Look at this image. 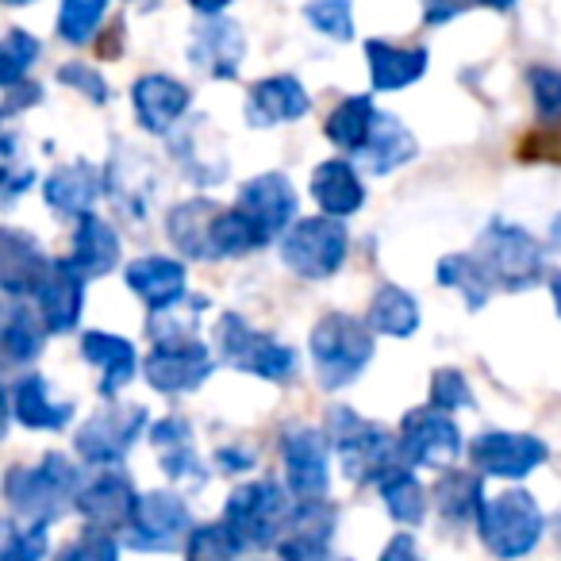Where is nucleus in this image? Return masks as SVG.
Listing matches in <instances>:
<instances>
[{
	"instance_id": "obj_1",
	"label": "nucleus",
	"mask_w": 561,
	"mask_h": 561,
	"mask_svg": "<svg viewBox=\"0 0 561 561\" xmlns=\"http://www.w3.org/2000/svg\"><path fill=\"white\" fill-rule=\"evenodd\" d=\"M81 489V469L58 450H50L39 466H16L4 477V500L12 515L35 523L62 519L70 507H78Z\"/></svg>"
},
{
	"instance_id": "obj_2",
	"label": "nucleus",
	"mask_w": 561,
	"mask_h": 561,
	"mask_svg": "<svg viewBox=\"0 0 561 561\" xmlns=\"http://www.w3.org/2000/svg\"><path fill=\"white\" fill-rule=\"evenodd\" d=\"M328 438H331V450L339 454V466L351 481L369 484V481H381L389 477L392 469L408 466L404 450H400V435L392 438L381 423H369L362 420L358 412L351 408H331L328 412Z\"/></svg>"
},
{
	"instance_id": "obj_3",
	"label": "nucleus",
	"mask_w": 561,
	"mask_h": 561,
	"mask_svg": "<svg viewBox=\"0 0 561 561\" xmlns=\"http://www.w3.org/2000/svg\"><path fill=\"white\" fill-rule=\"evenodd\" d=\"M293 496L297 492L289 484L250 481L231 492V500L224 507V523L242 542V550H277L280 535H285L293 512H297Z\"/></svg>"
},
{
	"instance_id": "obj_4",
	"label": "nucleus",
	"mask_w": 561,
	"mask_h": 561,
	"mask_svg": "<svg viewBox=\"0 0 561 561\" xmlns=\"http://www.w3.org/2000/svg\"><path fill=\"white\" fill-rule=\"evenodd\" d=\"M374 362V328L346 312H328L312 331V366L323 389H346Z\"/></svg>"
},
{
	"instance_id": "obj_5",
	"label": "nucleus",
	"mask_w": 561,
	"mask_h": 561,
	"mask_svg": "<svg viewBox=\"0 0 561 561\" xmlns=\"http://www.w3.org/2000/svg\"><path fill=\"white\" fill-rule=\"evenodd\" d=\"M473 257L484 270V277L492 280V289L519 293L542 277V247L535 242V234H527L515 224H504V219H492L484 227L473 247Z\"/></svg>"
},
{
	"instance_id": "obj_6",
	"label": "nucleus",
	"mask_w": 561,
	"mask_h": 561,
	"mask_svg": "<svg viewBox=\"0 0 561 561\" xmlns=\"http://www.w3.org/2000/svg\"><path fill=\"white\" fill-rule=\"evenodd\" d=\"M339 219L343 216H328V211L297 219L280 239V262L305 280L335 277L346 262V250H351V234Z\"/></svg>"
},
{
	"instance_id": "obj_7",
	"label": "nucleus",
	"mask_w": 561,
	"mask_h": 561,
	"mask_svg": "<svg viewBox=\"0 0 561 561\" xmlns=\"http://www.w3.org/2000/svg\"><path fill=\"white\" fill-rule=\"evenodd\" d=\"M216 354L227 362L231 369L242 374H254L262 381H289L297 374V354L289 346H280L273 335L250 328L242 316L224 312L216 323Z\"/></svg>"
},
{
	"instance_id": "obj_8",
	"label": "nucleus",
	"mask_w": 561,
	"mask_h": 561,
	"mask_svg": "<svg viewBox=\"0 0 561 561\" xmlns=\"http://www.w3.org/2000/svg\"><path fill=\"white\" fill-rule=\"evenodd\" d=\"M542 512H538L535 496L523 489L500 492V496L484 500L481 515H477V530H481V542L489 546L496 558H519L530 553L542 538Z\"/></svg>"
},
{
	"instance_id": "obj_9",
	"label": "nucleus",
	"mask_w": 561,
	"mask_h": 561,
	"mask_svg": "<svg viewBox=\"0 0 561 561\" xmlns=\"http://www.w3.org/2000/svg\"><path fill=\"white\" fill-rule=\"evenodd\" d=\"M150 427L147 408L139 404H119V408H104L93 420H85L73 435V450L81 461L89 466H119V461L131 454L135 438Z\"/></svg>"
},
{
	"instance_id": "obj_10",
	"label": "nucleus",
	"mask_w": 561,
	"mask_h": 561,
	"mask_svg": "<svg viewBox=\"0 0 561 561\" xmlns=\"http://www.w3.org/2000/svg\"><path fill=\"white\" fill-rule=\"evenodd\" d=\"M400 450L412 469H454V461L461 458V431L450 412H438L431 404L415 408L400 423Z\"/></svg>"
},
{
	"instance_id": "obj_11",
	"label": "nucleus",
	"mask_w": 561,
	"mask_h": 561,
	"mask_svg": "<svg viewBox=\"0 0 561 561\" xmlns=\"http://www.w3.org/2000/svg\"><path fill=\"white\" fill-rule=\"evenodd\" d=\"M216 369V358H211L208 346H201L196 339H170V343H154L142 362V374H147V385L165 397H181V392L201 389L204 381Z\"/></svg>"
},
{
	"instance_id": "obj_12",
	"label": "nucleus",
	"mask_w": 561,
	"mask_h": 561,
	"mask_svg": "<svg viewBox=\"0 0 561 561\" xmlns=\"http://www.w3.org/2000/svg\"><path fill=\"white\" fill-rule=\"evenodd\" d=\"M546 458H550V446L542 438L515 435V431H484L469 443V461L477 473L504 477V481H519V477L535 473Z\"/></svg>"
},
{
	"instance_id": "obj_13",
	"label": "nucleus",
	"mask_w": 561,
	"mask_h": 561,
	"mask_svg": "<svg viewBox=\"0 0 561 561\" xmlns=\"http://www.w3.org/2000/svg\"><path fill=\"white\" fill-rule=\"evenodd\" d=\"M188 507L178 492H147L139 496V507H135L131 519V535H127V546L131 550H154V553H170L181 546L188 530Z\"/></svg>"
},
{
	"instance_id": "obj_14",
	"label": "nucleus",
	"mask_w": 561,
	"mask_h": 561,
	"mask_svg": "<svg viewBox=\"0 0 561 561\" xmlns=\"http://www.w3.org/2000/svg\"><path fill=\"white\" fill-rule=\"evenodd\" d=\"M331 438L312 427H293L280 438V458H285V484L297 492V500L328 496L331 469H328Z\"/></svg>"
},
{
	"instance_id": "obj_15",
	"label": "nucleus",
	"mask_w": 561,
	"mask_h": 561,
	"mask_svg": "<svg viewBox=\"0 0 561 561\" xmlns=\"http://www.w3.org/2000/svg\"><path fill=\"white\" fill-rule=\"evenodd\" d=\"M239 204L250 219L257 224V231L265 234V242H273L277 234H285L297 224V188L285 173H257L239 188Z\"/></svg>"
},
{
	"instance_id": "obj_16",
	"label": "nucleus",
	"mask_w": 561,
	"mask_h": 561,
	"mask_svg": "<svg viewBox=\"0 0 561 561\" xmlns=\"http://www.w3.org/2000/svg\"><path fill=\"white\" fill-rule=\"evenodd\" d=\"M85 273L73 265V257L50 265L43 285L35 289V308H39L43 323L50 335H70L81 323V308H85Z\"/></svg>"
},
{
	"instance_id": "obj_17",
	"label": "nucleus",
	"mask_w": 561,
	"mask_h": 561,
	"mask_svg": "<svg viewBox=\"0 0 561 561\" xmlns=\"http://www.w3.org/2000/svg\"><path fill=\"white\" fill-rule=\"evenodd\" d=\"M188 58L201 73L219 81H234L239 78V66L247 58V39H242V27L234 20L219 16H204V24H196L193 43H188Z\"/></svg>"
},
{
	"instance_id": "obj_18",
	"label": "nucleus",
	"mask_w": 561,
	"mask_h": 561,
	"mask_svg": "<svg viewBox=\"0 0 561 561\" xmlns=\"http://www.w3.org/2000/svg\"><path fill=\"white\" fill-rule=\"evenodd\" d=\"M339 527V507L328 504L323 496L316 500H297V512H293L289 527L280 535L277 553L293 561H312L328 558L331 553V530Z\"/></svg>"
},
{
	"instance_id": "obj_19",
	"label": "nucleus",
	"mask_w": 561,
	"mask_h": 561,
	"mask_svg": "<svg viewBox=\"0 0 561 561\" xmlns=\"http://www.w3.org/2000/svg\"><path fill=\"white\" fill-rule=\"evenodd\" d=\"M135 507H139V496H135L131 481L119 473L96 477L78 496V512H81V519H85V527L104 530V535H116V530L131 527Z\"/></svg>"
},
{
	"instance_id": "obj_20",
	"label": "nucleus",
	"mask_w": 561,
	"mask_h": 561,
	"mask_svg": "<svg viewBox=\"0 0 561 561\" xmlns=\"http://www.w3.org/2000/svg\"><path fill=\"white\" fill-rule=\"evenodd\" d=\"M50 265L55 262H47V254L32 234L4 227V234H0V289L9 293V300L32 297L50 273Z\"/></svg>"
},
{
	"instance_id": "obj_21",
	"label": "nucleus",
	"mask_w": 561,
	"mask_h": 561,
	"mask_svg": "<svg viewBox=\"0 0 561 561\" xmlns=\"http://www.w3.org/2000/svg\"><path fill=\"white\" fill-rule=\"evenodd\" d=\"M188 101H193L188 85H181L178 78H165V73H147L131 89L135 116L150 135H170L173 124L188 112Z\"/></svg>"
},
{
	"instance_id": "obj_22",
	"label": "nucleus",
	"mask_w": 561,
	"mask_h": 561,
	"mask_svg": "<svg viewBox=\"0 0 561 561\" xmlns=\"http://www.w3.org/2000/svg\"><path fill=\"white\" fill-rule=\"evenodd\" d=\"M312 108V96L300 85L293 73H280V78H265L257 85H250L247 93V124L250 127H273V124H289V119L308 116Z\"/></svg>"
},
{
	"instance_id": "obj_23",
	"label": "nucleus",
	"mask_w": 561,
	"mask_h": 561,
	"mask_svg": "<svg viewBox=\"0 0 561 561\" xmlns=\"http://www.w3.org/2000/svg\"><path fill=\"white\" fill-rule=\"evenodd\" d=\"M415 150H420L415 135L408 131L397 116H389V112H377L366 142L354 150V162H362V170L374 173V178H385V173H392V170H400V165L412 162Z\"/></svg>"
},
{
	"instance_id": "obj_24",
	"label": "nucleus",
	"mask_w": 561,
	"mask_h": 561,
	"mask_svg": "<svg viewBox=\"0 0 561 561\" xmlns=\"http://www.w3.org/2000/svg\"><path fill=\"white\" fill-rule=\"evenodd\" d=\"M101 193H104L101 173H96L93 162H85V158H73V162L58 165L47 178V185H43V196H47L50 211L73 216V219L89 216L93 204L101 201Z\"/></svg>"
},
{
	"instance_id": "obj_25",
	"label": "nucleus",
	"mask_w": 561,
	"mask_h": 561,
	"mask_svg": "<svg viewBox=\"0 0 561 561\" xmlns=\"http://www.w3.org/2000/svg\"><path fill=\"white\" fill-rule=\"evenodd\" d=\"M150 443L162 454L165 477H173L178 484H188V489H201L208 481V469H204V461L193 450V427L181 415L150 423Z\"/></svg>"
},
{
	"instance_id": "obj_26",
	"label": "nucleus",
	"mask_w": 561,
	"mask_h": 561,
	"mask_svg": "<svg viewBox=\"0 0 561 561\" xmlns=\"http://www.w3.org/2000/svg\"><path fill=\"white\" fill-rule=\"evenodd\" d=\"M127 285H131L135 297L147 300V308H165L173 305L178 297H185V285H188V270L185 262H178V257H135L131 265L124 270Z\"/></svg>"
},
{
	"instance_id": "obj_27",
	"label": "nucleus",
	"mask_w": 561,
	"mask_h": 561,
	"mask_svg": "<svg viewBox=\"0 0 561 561\" xmlns=\"http://www.w3.org/2000/svg\"><path fill=\"white\" fill-rule=\"evenodd\" d=\"M366 62L374 89L392 93V89H408L427 73L431 55L423 47H392L385 39H366Z\"/></svg>"
},
{
	"instance_id": "obj_28",
	"label": "nucleus",
	"mask_w": 561,
	"mask_h": 561,
	"mask_svg": "<svg viewBox=\"0 0 561 561\" xmlns=\"http://www.w3.org/2000/svg\"><path fill=\"white\" fill-rule=\"evenodd\" d=\"M9 415L32 431H62L73 420V404L50 400L47 381L39 374H27L9 389Z\"/></svg>"
},
{
	"instance_id": "obj_29",
	"label": "nucleus",
	"mask_w": 561,
	"mask_h": 561,
	"mask_svg": "<svg viewBox=\"0 0 561 561\" xmlns=\"http://www.w3.org/2000/svg\"><path fill=\"white\" fill-rule=\"evenodd\" d=\"M81 358H85L89 366L101 369V397L104 400L116 397V392L135 377V366H139L135 346L119 335H108V331H89V335L81 339Z\"/></svg>"
},
{
	"instance_id": "obj_30",
	"label": "nucleus",
	"mask_w": 561,
	"mask_h": 561,
	"mask_svg": "<svg viewBox=\"0 0 561 561\" xmlns=\"http://www.w3.org/2000/svg\"><path fill=\"white\" fill-rule=\"evenodd\" d=\"M219 204L208 201V196H193V201L178 204L165 219V231H170V242L188 257H204L211 262V227H216Z\"/></svg>"
},
{
	"instance_id": "obj_31",
	"label": "nucleus",
	"mask_w": 561,
	"mask_h": 561,
	"mask_svg": "<svg viewBox=\"0 0 561 561\" xmlns=\"http://www.w3.org/2000/svg\"><path fill=\"white\" fill-rule=\"evenodd\" d=\"M431 500H435L438 519H443L450 530L469 527V523H477V515H481V504H484L481 477L466 473V469H446L443 481L431 489Z\"/></svg>"
},
{
	"instance_id": "obj_32",
	"label": "nucleus",
	"mask_w": 561,
	"mask_h": 561,
	"mask_svg": "<svg viewBox=\"0 0 561 561\" xmlns=\"http://www.w3.org/2000/svg\"><path fill=\"white\" fill-rule=\"evenodd\" d=\"M312 201L320 204L328 216H354V211L366 204V188H362L358 173L346 158H335V162L316 165L312 173Z\"/></svg>"
},
{
	"instance_id": "obj_33",
	"label": "nucleus",
	"mask_w": 561,
	"mask_h": 561,
	"mask_svg": "<svg viewBox=\"0 0 561 561\" xmlns=\"http://www.w3.org/2000/svg\"><path fill=\"white\" fill-rule=\"evenodd\" d=\"M70 257L85 277H104V273H112L119 262V234L112 231V224H104V219H96L93 211H89V216L78 219Z\"/></svg>"
},
{
	"instance_id": "obj_34",
	"label": "nucleus",
	"mask_w": 561,
	"mask_h": 561,
	"mask_svg": "<svg viewBox=\"0 0 561 561\" xmlns=\"http://www.w3.org/2000/svg\"><path fill=\"white\" fill-rule=\"evenodd\" d=\"M47 323H43L39 308H27L24 300H12L4 308V331H0V346H4V362L9 366H32L43 354V339H47Z\"/></svg>"
},
{
	"instance_id": "obj_35",
	"label": "nucleus",
	"mask_w": 561,
	"mask_h": 561,
	"mask_svg": "<svg viewBox=\"0 0 561 561\" xmlns=\"http://www.w3.org/2000/svg\"><path fill=\"white\" fill-rule=\"evenodd\" d=\"M204 135H208V119H193L188 127H181V135L173 139V154L181 158V170L196 181L201 188L219 185L227 178V158L216 150H204Z\"/></svg>"
},
{
	"instance_id": "obj_36",
	"label": "nucleus",
	"mask_w": 561,
	"mask_h": 561,
	"mask_svg": "<svg viewBox=\"0 0 561 561\" xmlns=\"http://www.w3.org/2000/svg\"><path fill=\"white\" fill-rule=\"evenodd\" d=\"M366 320L377 335L408 339V335H415V328H420V305H415L412 293H404L400 285H381L374 305H369Z\"/></svg>"
},
{
	"instance_id": "obj_37",
	"label": "nucleus",
	"mask_w": 561,
	"mask_h": 561,
	"mask_svg": "<svg viewBox=\"0 0 561 561\" xmlns=\"http://www.w3.org/2000/svg\"><path fill=\"white\" fill-rule=\"evenodd\" d=\"M377 489H381L385 507H389V515L400 527H420V523L427 519V492H423V484L412 477V466L392 469L389 477L377 481Z\"/></svg>"
},
{
	"instance_id": "obj_38",
	"label": "nucleus",
	"mask_w": 561,
	"mask_h": 561,
	"mask_svg": "<svg viewBox=\"0 0 561 561\" xmlns=\"http://www.w3.org/2000/svg\"><path fill=\"white\" fill-rule=\"evenodd\" d=\"M374 116H377V112H374V101H369V96H346V101L328 116L323 135H328L339 150L354 154V150L366 142L369 127H374Z\"/></svg>"
},
{
	"instance_id": "obj_39",
	"label": "nucleus",
	"mask_w": 561,
	"mask_h": 561,
	"mask_svg": "<svg viewBox=\"0 0 561 561\" xmlns=\"http://www.w3.org/2000/svg\"><path fill=\"white\" fill-rule=\"evenodd\" d=\"M208 308L204 297H178L165 308H150V323L147 335L154 343H170V339H196V328H201V312Z\"/></svg>"
},
{
	"instance_id": "obj_40",
	"label": "nucleus",
	"mask_w": 561,
	"mask_h": 561,
	"mask_svg": "<svg viewBox=\"0 0 561 561\" xmlns=\"http://www.w3.org/2000/svg\"><path fill=\"white\" fill-rule=\"evenodd\" d=\"M438 280H443L446 289H458L473 312L484 308V300L492 297V280L484 277V270L477 265L473 254H446L438 262Z\"/></svg>"
},
{
	"instance_id": "obj_41",
	"label": "nucleus",
	"mask_w": 561,
	"mask_h": 561,
	"mask_svg": "<svg viewBox=\"0 0 561 561\" xmlns=\"http://www.w3.org/2000/svg\"><path fill=\"white\" fill-rule=\"evenodd\" d=\"M104 9H108V0H62V9H58V35H62V43L85 47L96 35V27H101Z\"/></svg>"
},
{
	"instance_id": "obj_42",
	"label": "nucleus",
	"mask_w": 561,
	"mask_h": 561,
	"mask_svg": "<svg viewBox=\"0 0 561 561\" xmlns=\"http://www.w3.org/2000/svg\"><path fill=\"white\" fill-rule=\"evenodd\" d=\"M0 530H4L0 561H39L47 553V523H35V519L16 523V515H9Z\"/></svg>"
},
{
	"instance_id": "obj_43",
	"label": "nucleus",
	"mask_w": 561,
	"mask_h": 561,
	"mask_svg": "<svg viewBox=\"0 0 561 561\" xmlns=\"http://www.w3.org/2000/svg\"><path fill=\"white\" fill-rule=\"evenodd\" d=\"M305 20L335 43L354 39V0H308Z\"/></svg>"
},
{
	"instance_id": "obj_44",
	"label": "nucleus",
	"mask_w": 561,
	"mask_h": 561,
	"mask_svg": "<svg viewBox=\"0 0 561 561\" xmlns=\"http://www.w3.org/2000/svg\"><path fill=\"white\" fill-rule=\"evenodd\" d=\"M185 553H188V558L227 561V558H239V553H247V550H242V542L231 535V527H227V523L219 519V523H208V527L188 530Z\"/></svg>"
},
{
	"instance_id": "obj_45",
	"label": "nucleus",
	"mask_w": 561,
	"mask_h": 561,
	"mask_svg": "<svg viewBox=\"0 0 561 561\" xmlns=\"http://www.w3.org/2000/svg\"><path fill=\"white\" fill-rule=\"evenodd\" d=\"M35 58H39V39L27 35L24 27H12L4 35V50H0V78H4V85L24 81L27 70L35 66Z\"/></svg>"
},
{
	"instance_id": "obj_46",
	"label": "nucleus",
	"mask_w": 561,
	"mask_h": 561,
	"mask_svg": "<svg viewBox=\"0 0 561 561\" xmlns=\"http://www.w3.org/2000/svg\"><path fill=\"white\" fill-rule=\"evenodd\" d=\"M515 158L527 165H561V119L523 135L519 147H515Z\"/></svg>"
},
{
	"instance_id": "obj_47",
	"label": "nucleus",
	"mask_w": 561,
	"mask_h": 561,
	"mask_svg": "<svg viewBox=\"0 0 561 561\" xmlns=\"http://www.w3.org/2000/svg\"><path fill=\"white\" fill-rule=\"evenodd\" d=\"M431 408L438 412H458V408H473V392L461 369H438L431 377Z\"/></svg>"
},
{
	"instance_id": "obj_48",
	"label": "nucleus",
	"mask_w": 561,
	"mask_h": 561,
	"mask_svg": "<svg viewBox=\"0 0 561 561\" xmlns=\"http://www.w3.org/2000/svg\"><path fill=\"white\" fill-rule=\"evenodd\" d=\"M527 85H530V96H535L538 116L561 119V73L550 70V66H530Z\"/></svg>"
},
{
	"instance_id": "obj_49",
	"label": "nucleus",
	"mask_w": 561,
	"mask_h": 561,
	"mask_svg": "<svg viewBox=\"0 0 561 561\" xmlns=\"http://www.w3.org/2000/svg\"><path fill=\"white\" fill-rule=\"evenodd\" d=\"M58 85L78 89V93H85L93 104H104V101H108V85H104V78L93 70V66H81V62L58 66Z\"/></svg>"
},
{
	"instance_id": "obj_50",
	"label": "nucleus",
	"mask_w": 561,
	"mask_h": 561,
	"mask_svg": "<svg viewBox=\"0 0 561 561\" xmlns=\"http://www.w3.org/2000/svg\"><path fill=\"white\" fill-rule=\"evenodd\" d=\"M119 553V546L112 542V535H104V530H89L85 527V535L78 538L73 546H66L62 550V558L66 561H93V558H101V561H112Z\"/></svg>"
},
{
	"instance_id": "obj_51",
	"label": "nucleus",
	"mask_w": 561,
	"mask_h": 561,
	"mask_svg": "<svg viewBox=\"0 0 561 561\" xmlns=\"http://www.w3.org/2000/svg\"><path fill=\"white\" fill-rule=\"evenodd\" d=\"M35 165H20L16 158V135H4V196L16 201L24 188H32Z\"/></svg>"
},
{
	"instance_id": "obj_52",
	"label": "nucleus",
	"mask_w": 561,
	"mask_h": 561,
	"mask_svg": "<svg viewBox=\"0 0 561 561\" xmlns=\"http://www.w3.org/2000/svg\"><path fill=\"white\" fill-rule=\"evenodd\" d=\"M43 101V89L35 85V81H16V85H4V116H16V112L32 108V104Z\"/></svg>"
},
{
	"instance_id": "obj_53",
	"label": "nucleus",
	"mask_w": 561,
	"mask_h": 561,
	"mask_svg": "<svg viewBox=\"0 0 561 561\" xmlns=\"http://www.w3.org/2000/svg\"><path fill=\"white\" fill-rule=\"evenodd\" d=\"M469 4H473V0H423V20H427V24H446V20L469 12Z\"/></svg>"
},
{
	"instance_id": "obj_54",
	"label": "nucleus",
	"mask_w": 561,
	"mask_h": 561,
	"mask_svg": "<svg viewBox=\"0 0 561 561\" xmlns=\"http://www.w3.org/2000/svg\"><path fill=\"white\" fill-rule=\"evenodd\" d=\"M216 466L224 469V473H242L247 466H254V454H250V450H231V446H224V450H216Z\"/></svg>"
},
{
	"instance_id": "obj_55",
	"label": "nucleus",
	"mask_w": 561,
	"mask_h": 561,
	"mask_svg": "<svg viewBox=\"0 0 561 561\" xmlns=\"http://www.w3.org/2000/svg\"><path fill=\"white\" fill-rule=\"evenodd\" d=\"M119 50H124V24H112L108 32H104V39L96 43V55H101V58H116Z\"/></svg>"
},
{
	"instance_id": "obj_56",
	"label": "nucleus",
	"mask_w": 561,
	"mask_h": 561,
	"mask_svg": "<svg viewBox=\"0 0 561 561\" xmlns=\"http://www.w3.org/2000/svg\"><path fill=\"white\" fill-rule=\"evenodd\" d=\"M381 558H385V561H392V558H415V542H412V535H397L389 546H385Z\"/></svg>"
},
{
	"instance_id": "obj_57",
	"label": "nucleus",
	"mask_w": 561,
	"mask_h": 561,
	"mask_svg": "<svg viewBox=\"0 0 561 561\" xmlns=\"http://www.w3.org/2000/svg\"><path fill=\"white\" fill-rule=\"evenodd\" d=\"M188 4H193L201 16H219V12H224L231 0H188Z\"/></svg>"
},
{
	"instance_id": "obj_58",
	"label": "nucleus",
	"mask_w": 561,
	"mask_h": 561,
	"mask_svg": "<svg viewBox=\"0 0 561 561\" xmlns=\"http://www.w3.org/2000/svg\"><path fill=\"white\" fill-rule=\"evenodd\" d=\"M550 297L558 305V316H561V273H550Z\"/></svg>"
},
{
	"instance_id": "obj_59",
	"label": "nucleus",
	"mask_w": 561,
	"mask_h": 561,
	"mask_svg": "<svg viewBox=\"0 0 561 561\" xmlns=\"http://www.w3.org/2000/svg\"><path fill=\"white\" fill-rule=\"evenodd\" d=\"M473 4H484V9H496V12L515 9V0H473Z\"/></svg>"
},
{
	"instance_id": "obj_60",
	"label": "nucleus",
	"mask_w": 561,
	"mask_h": 561,
	"mask_svg": "<svg viewBox=\"0 0 561 561\" xmlns=\"http://www.w3.org/2000/svg\"><path fill=\"white\" fill-rule=\"evenodd\" d=\"M550 242H553V247L561 250V216L553 219V227H550Z\"/></svg>"
},
{
	"instance_id": "obj_61",
	"label": "nucleus",
	"mask_w": 561,
	"mask_h": 561,
	"mask_svg": "<svg viewBox=\"0 0 561 561\" xmlns=\"http://www.w3.org/2000/svg\"><path fill=\"white\" fill-rule=\"evenodd\" d=\"M4 4H9V9H20V4H27V0H4Z\"/></svg>"
},
{
	"instance_id": "obj_62",
	"label": "nucleus",
	"mask_w": 561,
	"mask_h": 561,
	"mask_svg": "<svg viewBox=\"0 0 561 561\" xmlns=\"http://www.w3.org/2000/svg\"><path fill=\"white\" fill-rule=\"evenodd\" d=\"M558 530H561V519H558Z\"/></svg>"
}]
</instances>
